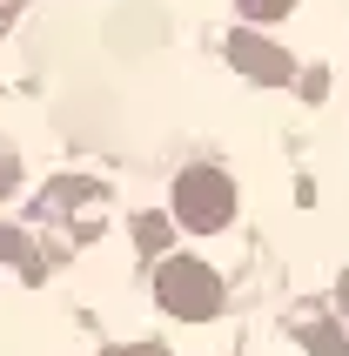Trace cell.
<instances>
[{
    "label": "cell",
    "mask_w": 349,
    "mask_h": 356,
    "mask_svg": "<svg viewBox=\"0 0 349 356\" xmlns=\"http://www.w3.org/2000/svg\"><path fill=\"white\" fill-rule=\"evenodd\" d=\"M155 296H161V309H168V316L202 323V316H215V309H222V282H215L209 262H195V256H168V262L155 269Z\"/></svg>",
    "instance_id": "obj_1"
},
{
    "label": "cell",
    "mask_w": 349,
    "mask_h": 356,
    "mask_svg": "<svg viewBox=\"0 0 349 356\" xmlns=\"http://www.w3.org/2000/svg\"><path fill=\"white\" fill-rule=\"evenodd\" d=\"M168 242V216H141V249H161Z\"/></svg>",
    "instance_id": "obj_8"
},
{
    "label": "cell",
    "mask_w": 349,
    "mask_h": 356,
    "mask_svg": "<svg viewBox=\"0 0 349 356\" xmlns=\"http://www.w3.org/2000/svg\"><path fill=\"white\" fill-rule=\"evenodd\" d=\"M302 343H309L316 356H349V343L330 337V323H302Z\"/></svg>",
    "instance_id": "obj_5"
},
{
    "label": "cell",
    "mask_w": 349,
    "mask_h": 356,
    "mask_svg": "<svg viewBox=\"0 0 349 356\" xmlns=\"http://www.w3.org/2000/svg\"><path fill=\"white\" fill-rule=\"evenodd\" d=\"M229 216H235V181L222 175V168H181V175H174V222H181V229L215 236Z\"/></svg>",
    "instance_id": "obj_2"
},
{
    "label": "cell",
    "mask_w": 349,
    "mask_h": 356,
    "mask_svg": "<svg viewBox=\"0 0 349 356\" xmlns=\"http://www.w3.org/2000/svg\"><path fill=\"white\" fill-rule=\"evenodd\" d=\"M108 356H168L161 343H135V350H108Z\"/></svg>",
    "instance_id": "obj_9"
},
{
    "label": "cell",
    "mask_w": 349,
    "mask_h": 356,
    "mask_svg": "<svg viewBox=\"0 0 349 356\" xmlns=\"http://www.w3.org/2000/svg\"><path fill=\"white\" fill-rule=\"evenodd\" d=\"M229 60L242 67L249 81H262V88H282V81H295V60L275 47V40H262V34H229Z\"/></svg>",
    "instance_id": "obj_3"
},
{
    "label": "cell",
    "mask_w": 349,
    "mask_h": 356,
    "mask_svg": "<svg viewBox=\"0 0 349 356\" xmlns=\"http://www.w3.org/2000/svg\"><path fill=\"white\" fill-rule=\"evenodd\" d=\"M20 181V155H14V141H0V195Z\"/></svg>",
    "instance_id": "obj_7"
},
{
    "label": "cell",
    "mask_w": 349,
    "mask_h": 356,
    "mask_svg": "<svg viewBox=\"0 0 349 356\" xmlns=\"http://www.w3.org/2000/svg\"><path fill=\"white\" fill-rule=\"evenodd\" d=\"M0 262H14L27 282H40V256H34V242L20 236V229H0Z\"/></svg>",
    "instance_id": "obj_4"
},
{
    "label": "cell",
    "mask_w": 349,
    "mask_h": 356,
    "mask_svg": "<svg viewBox=\"0 0 349 356\" xmlns=\"http://www.w3.org/2000/svg\"><path fill=\"white\" fill-rule=\"evenodd\" d=\"M336 302H343V330H349V276H343V289H336Z\"/></svg>",
    "instance_id": "obj_10"
},
{
    "label": "cell",
    "mask_w": 349,
    "mask_h": 356,
    "mask_svg": "<svg viewBox=\"0 0 349 356\" xmlns=\"http://www.w3.org/2000/svg\"><path fill=\"white\" fill-rule=\"evenodd\" d=\"M235 7H242V20H255V27H262V20H282L295 0H235Z\"/></svg>",
    "instance_id": "obj_6"
}]
</instances>
